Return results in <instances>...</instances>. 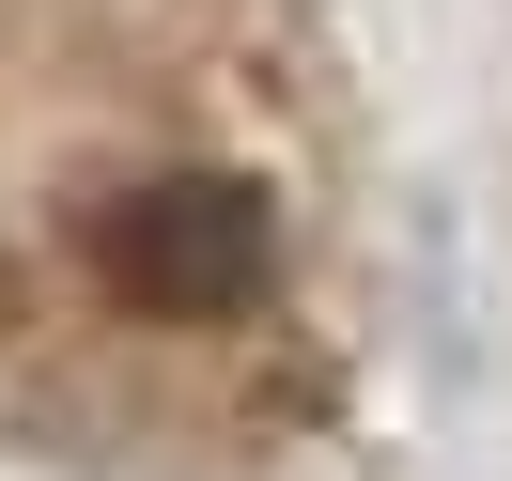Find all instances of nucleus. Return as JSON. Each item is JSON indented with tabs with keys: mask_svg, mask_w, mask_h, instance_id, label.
Returning <instances> with one entry per match:
<instances>
[{
	"mask_svg": "<svg viewBox=\"0 0 512 481\" xmlns=\"http://www.w3.org/2000/svg\"><path fill=\"white\" fill-rule=\"evenodd\" d=\"M109 280L140 311H249L264 295V218L249 187H140L109 218Z\"/></svg>",
	"mask_w": 512,
	"mask_h": 481,
	"instance_id": "obj_1",
	"label": "nucleus"
}]
</instances>
